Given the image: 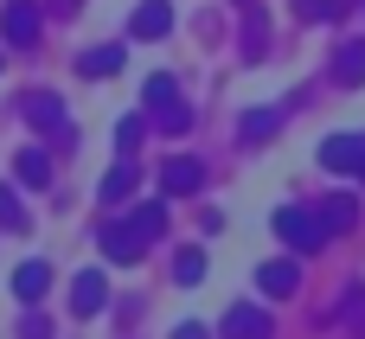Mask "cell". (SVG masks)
Wrapping results in <instances>:
<instances>
[{
  "label": "cell",
  "mask_w": 365,
  "mask_h": 339,
  "mask_svg": "<svg viewBox=\"0 0 365 339\" xmlns=\"http://www.w3.org/2000/svg\"><path fill=\"white\" fill-rule=\"evenodd\" d=\"M0 32H6V45H32L38 38V6L32 0H6L0 6Z\"/></svg>",
  "instance_id": "7"
},
{
  "label": "cell",
  "mask_w": 365,
  "mask_h": 339,
  "mask_svg": "<svg viewBox=\"0 0 365 339\" xmlns=\"http://www.w3.org/2000/svg\"><path fill=\"white\" fill-rule=\"evenodd\" d=\"M19 115H26L32 128H45V135H64V103H58L51 90H26V96H19Z\"/></svg>",
  "instance_id": "4"
},
{
  "label": "cell",
  "mask_w": 365,
  "mask_h": 339,
  "mask_svg": "<svg viewBox=\"0 0 365 339\" xmlns=\"http://www.w3.org/2000/svg\"><path fill=\"white\" fill-rule=\"evenodd\" d=\"M122 58H128L122 45H90V51L77 58V71H83V77H115V71H122Z\"/></svg>",
  "instance_id": "14"
},
{
  "label": "cell",
  "mask_w": 365,
  "mask_h": 339,
  "mask_svg": "<svg viewBox=\"0 0 365 339\" xmlns=\"http://www.w3.org/2000/svg\"><path fill=\"white\" fill-rule=\"evenodd\" d=\"M257 288H263L269 301H289V295L302 288V269H295L289 256H276V263H263V269H257Z\"/></svg>",
  "instance_id": "10"
},
{
  "label": "cell",
  "mask_w": 365,
  "mask_h": 339,
  "mask_svg": "<svg viewBox=\"0 0 365 339\" xmlns=\"http://www.w3.org/2000/svg\"><path fill=\"white\" fill-rule=\"evenodd\" d=\"M26 224H32V218H26V205H19V192H13V186H0V231H13V237H19Z\"/></svg>",
  "instance_id": "19"
},
{
  "label": "cell",
  "mask_w": 365,
  "mask_h": 339,
  "mask_svg": "<svg viewBox=\"0 0 365 339\" xmlns=\"http://www.w3.org/2000/svg\"><path fill=\"white\" fill-rule=\"evenodd\" d=\"M218 333L225 339H269V308H250V301H237V308H225V320H218Z\"/></svg>",
  "instance_id": "2"
},
{
  "label": "cell",
  "mask_w": 365,
  "mask_h": 339,
  "mask_svg": "<svg viewBox=\"0 0 365 339\" xmlns=\"http://www.w3.org/2000/svg\"><path fill=\"white\" fill-rule=\"evenodd\" d=\"M141 128H148L141 115H122V122H115V147H122V154H135V147H141Z\"/></svg>",
  "instance_id": "23"
},
{
  "label": "cell",
  "mask_w": 365,
  "mask_h": 339,
  "mask_svg": "<svg viewBox=\"0 0 365 339\" xmlns=\"http://www.w3.org/2000/svg\"><path fill=\"white\" fill-rule=\"evenodd\" d=\"M13 167H19V179H26V186H51V160H45V147H19V160H13Z\"/></svg>",
  "instance_id": "17"
},
{
  "label": "cell",
  "mask_w": 365,
  "mask_h": 339,
  "mask_svg": "<svg viewBox=\"0 0 365 339\" xmlns=\"http://www.w3.org/2000/svg\"><path fill=\"white\" fill-rule=\"evenodd\" d=\"M45 288H51V269H45V263H19V269H13V295H19L26 308H38Z\"/></svg>",
  "instance_id": "12"
},
{
  "label": "cell",
  "mask_w": 365,
  "mask_h": 339,
  "mask_svg": "<svg viewBox=\"0 0 365 339\" xmlns=\"http://www.w3.org/2000/svg\"><path fill=\"white\" fill-rule=\"evenodd\" d=\"M199 276H205V250H199V244H186V250L173 256V282H180V288H192Z\"/></svg>",
  "instance_id": "18"
},
{
  "label": "cell",
  "mask_w": 365,
  "mask_h": 339,
  "mask_svg": "<svg viewBox=\"0 0 365 339\" xmlns=\"http://www.w3.org/2000/svg\"><path fill=\"white\" fill-rule=\"evenodd\" d=\"M173 339H212V333H205L199 320H186V327H180V333H173Z\"/></svg>",
  "instance_id": "26"
},
{
  "label": "cell",
  "mask_w": 365,
  "mask_h": 339,
  "mask_svg": "<svg viewBox=\"0 0 365 339\" xmlns=\"http://www.w3.org/2000/svg\"><path fill=\"white\" fill-rule=\"evenodd\" d=\"M19 339H51V320H45L38 308H26V320H19Z\"/></svg>",
  "instance_id": "24"
},
{
  "label": "cell",
  "mask_w": 365,
  "mask_h": 339,
  "mask_svg": "<svg viewBox=\"0 0 365 339\" xmlns=\"http://www.w3.org/2000/svg\"><path fill=\"white\" fill-rule=\"evenodd\" d=\"M321 167H327V173H359L365 179V135H334V141H321Z\"/></svg>",
  "instance_id": "3"
},
{
  "label": "cell",
  "mask_w": 365,
  "mask_h": 339,
  "mask_svg": "<svg viewBox=\"0 0 365 339\" xmlns=\"http://www.w3.org/2000/svg\"><path fill=\"white\" fill-rule=\"evenodd\" d=\"M128 192H135V167L122 160V167H109V173H103V199L115 205V199H128Z\"/></svg>",
  "instance_id": "21"
},
{
  "label": "cell",
  "mask_w": 365,
  "mask_h": 339,
  "mask_svg": "<svg viewBox=\"0 0 365 339\" xmlns=\"http://www.w3.org/2000/svg\"><path fill=\"white\" fill-rule=\"evenodd\" d=\"M96 244H103V256H109V263H122V269H135V263H141V250H148L128 224H103V237H96Z\"/></svg>",
  "instance_id": "9"
},
{
  "label": "cell",
  "mask_w": 365,
  "mask_h": 339,
  "mask_svg": "<svg viewBox=\"0 0 365 339\" xmlns=\"http://www.w3.org/2000/svg\"><path fill=\"white\" fill-rule=\"evenodd\" d=\"M148 122H154L160 135H186V128H192V109L173 96V103H154V109H148Z\"/></svg>",
  "instance_id": "15"
},
{
  "label": "cell",
  "mask_w": 365,
  "mask_h": 339,
  "mask_svg": "<svg viewBox=\"0 0 365 339\" xmlns=\"http://www.w3.org/2000/svg\"><path fill=\"white\" fill-rule=\"evenodd\" d=\"M244 58H263V13H250L244 26Z\"/></svg>",
  "instance_id": "25"
},
{
  "label": "cell",
  "mask_w": 365,
  "mask_h": 339,
  "mask_svg": "<svg viewBox=\"0 0 365 339\" xmlns=\"http://www.w3.org/2000/svg\"><path fill=\"white\" fill-rule=\"evenodd\" d=\"M103 308H109V282H103V269H83V276L71 282V314L90 320V314H103Z\"/></svg>",
  "instance_id": "6"
},
{
  "label": "cell",
  "mask_w": 365,
  "mask_h": 339,
  "mask_svg": "<svg viewBox=\"0 0 365 339\" xmlns=\"http://www.w3.org/2000/svg\"><path fill=\"white\" fill-rule=\"evenodd\" d=\"M276 237H282L295 256H314V250L327 244L321 218H314V212H302V205H282V212H276Z\"/></svg>",
  "instance_id": "1"
},
{
  "label": "cell",
  "mask_w": 365,
  "mask_h": 339,
  "mask_svg": "<svg viewBox=\"0 0 365 339\" xmlns=\"http://www.w3.org/2000/svg\"><path fill=\"white\" fill-rule=\"evenodd\" d=\"M128 32H135V38H167V32H173V6H167V0H141L135 19H128Z\"/></svg>",
  "instance_id": "11"
},
{
  "label": "cell",
  "mask_w": 365,
  "mask_h": 339,
  "mask_svg": "<svg viewBox=\"0 0 365 339\" xmlns=\"http://www.w3.org/2000/svg\"><path fill=\"white\" fill-rule=\"evenodd\" d=\"M122 224H128V231H135L141 244H154V237L167 231V205H135V212H128Z\"/></svg>",
  "instance_id": "16"
},
{
  "label": "cell",
  "mask_w": 365,
  "mask_h": 339,
  "mask_svg": "<svg viewBox=\"0 0 365 339\" xmlns=\"http://www.w3.org/2000/svg\"><path fill=\"white\" fill-rule=\"evenodd\" d=\"M199 186H205V167H199V160H186V154L160 167V199H192Z\"/></svg>",
  "instance_id": "5"
},
{
  "label": "cell",
  "mask_w": 365,
  "mask_h": 339,
  "mask_svg": "<svg viewBox=\"0 0 365 339\" xmlns=\"http://www.w3.org/2000/svg\"><path fill=\"white\" fill-rule=\"evenodd\" d=\"M295 13L308 26H327V19H340V0H295Z\"/></svg>",
  "instance_id": "22"
},
{
  "label": "cell",
  "mask_w": 365,
  "mask_h": 339,
  "mask_svg": "<svg viewBox=\"0 0 365 339\" xmlns=\"http://www.w3.org/2000/svg\"><path fill=\"white\" fill-rule=\"evenodd\" d=\"M276 128H282V115H276V109H250V115H244V141H269Z\"/></svg>",
  "instance_id": "20"
},
{
  "label": "cell",
  "mask_w": 365,
  "mask_h": 339,
  "mask_svg": "<svg viewBox=\"0 0 365 339\" xmlns=\"http://www.w3.org/2000/svg\"><path fill=\"white\" fill-rule=\"evenodd\" d=\"M334 83H365V38H346L340 51H334Z\"/></svg>",
  "instance_id": "13"
},
{
  "label": "cell",
  "mask_w": 365,
  "mask_h": 339,
  "mask_svg": "<svg viewBox=\"0 0 365 339\" xmlns=\"http://www.w3.org/2000/svg\"><path fill=\"white\" fill-rule=\"evenodd\" d=\"M314 218H321V231H327V237H340V231H353V224H359V199H353V192H327Z\"/></svg>",
  "instance_id": "8"
}]
</instances>
